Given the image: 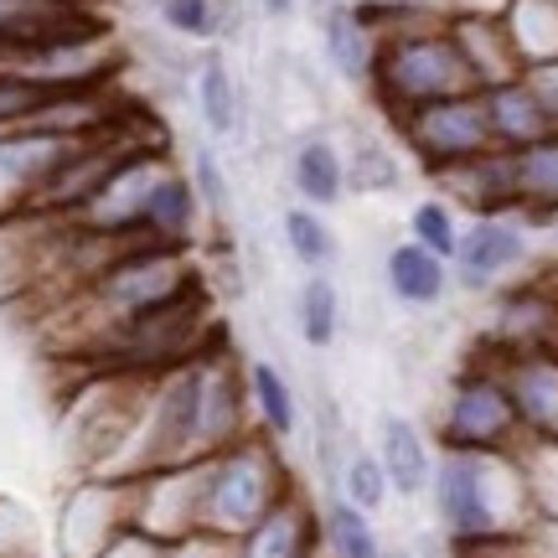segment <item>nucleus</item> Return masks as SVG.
<instances>
[{
  "instance_id": "obj_1",
  "label": "nucleus",
  "mask_w": 558,
  "mask_h": 558,
  "mask_svg": "<svg viewBox=\"0 0 558 558\" xmlns=\"http://www.w3.org/2000/svg\"><path fill=\"white\" fill-rule=\"evenodd\" d=\"M429 512L435 533L445 543H476L522 527H554L527 497L512 450L507 456H465V450H439L435 476H429Z\"/></svg>"
},
{
  "instance_id": "obj_2",
  "label": "nucleus",
  "mask_w": 558,
  "mask_h": 558,
  "mask_svg": "<svg viewBox=\"0 0 558 558\" xmlns=\"http://www.w3.org/2000/svg\"><path fill=\"white\" fill-rule=\"evenodd\" d=\"M218 337V316H213V290L197 284L192 295L124 316L114 326H99L94 337H83V352L99 357V373H145L156 378L177 362L197 357L207 341Z\"/></svg>"
},
{
  "instance_id": "obj_3",
  "label": "nucleus",
  "mask_w": 558,
  "mask_h": 558,
  "mask_svg": "<svg viewBox=\"0 0 558 558\" xmlns=\"http://www.w3.org/2000/svg\"><path fill=\"white\" fill-rule=\"evenodd\" d=\"M300 481L284 460V445L248 429L228 450L202 460V527L222 533V538H243Z\"/></svg>"
},
{
  "instance_id": "obj_4",
  "label": "nucleus",
  "mask_w": 558,
  "mask_h": 558,
  "mask_svg": "<svg viewBox=\"0 0 558 558\" xmlns=\"http://www.w3.org/2000/svg\"><path fill=\"white\" fill-rule=\"evenodd\" d=\"M197 284H207L197 248H171V243H150V239L130 243L88 284H78L83 337H94L99 326H114L124 316L171 305V300L192 295Z\"/></svg>"
},
{
  "instance_id": "obj_5",
  "label": "nucleus",
  "mask_w": 558,
  "mask_h": 558,
  "mask_svg": "<svg viewBox=\"0 0 558 558\" xmlns=\"http://www.w3.org/2000/svg\"><path fill=\"white\" fill-rule=\"evenodd\" d=\"M476 83L460 62V47L450 37V21L435 26H409V32H388L378 41V62L367 78V99L383 109V120L393 124L414 114L424 104L450 99V94H471Z\"/></svg>"
},
{
  "instance_id": "obj_6",
  "label": "nucleus",
  "mask_w": 558,
  "mask_h": 558,
  "mask_svg": "<svg viewBox=\"0 0 558 558\" xmlns=\"http://www.w3.org/2000/svg\"><path fill=\"white\" fill-rule=\"evenodd\" d=\"M429 439H435V450H465V456H507L522 439L512 399L501 388L497 367L481 352H471L445 378V393L429 418Z\"/></svg>"
},
{
  "instance_id": "obj_7",
  "label": "nucleus",
  "mask_w": 558,
  "mask_h": 558,
  "mask_svg": "<svg viewBox=\"0 0 558 558\" xmlns=\"http://www.w3.org/2000/svg\"><path fill=\"white\" fill-rule=\"evenodd\" d=\"M393 135H399V145L414 156V166L424 177L497 145L481 88L450 94V99H435V104H424V109H414V114H403V120H393Z\"/></svg>"
},
{
  "instance_id": "obj_8",
  "label": "nucleus",
  "mask_w": 558,
  "mask_h": 558,
  "mask_svg": "<svg viewBox=\"0 0 558 558\" xmlns=\"http://www.w3.org/2000/svg\"><path fill=\"white\" fill-rule=\"evenodd\" d=\"M527 259H533V222L522 213L465 218L456 254H450V279L460 295H497Z\"/></svg>"
},
{
  "instance_id": "obj_9",
  "label": "nucleus",
  "mask_w": 558,
  "mask_h": 558,
  "mask_svg": "<svg viewBox=\"0 0 558 558\" xmlns=\"http://www.w3.org/2000/svg\"><path fill=\"white\" fill-rule=\"evenodd\" d=\"M130 481L114 476H78L62 497L52 522V554L58 558H99L109 543L130 527Z\"/></svg>"
},
{
  "instance_id": "obj_10",
  "label": "nucleus",
  "mask_w": 558,
  "mask_h": 558,
  "mask_svg": "<svg viewBox=\"0 0 558 558\" xmlns=\"http://www.w3.org/2000/svg\"><path fill=\"white\" fill-rule=\"evenodd\" d=\"M166 166H171V150H166V145H135V150L109 171V181H104L99 192L83 202L68 222L83 228V233H104V239H140L145 197H150V186L160 181Z\"/></svg>"
},
{
  "instance_id": "obj_11",
  "label": "nucleus",
  "mask_w": 558,
  "mask_h": 558,
  "mask_svg": "<svg viewBox=\"0 0 558 558\" xmlns=\"http://www.w3.org/2000/svg\"><path fill=\"white\" fill-rule=\"evenodd\" d=\"M558 331V279L533 275V279H507L492 295V316L481 326L486 352H522V347H548Z\"/></svg>"
},
{
  "instance_id": "obj_12",
  "label": "nucleus",
  "mask_w": 558,
  "mask_h": 558,
  "mask_svg": "<svg viewBox=\"0 0 558 558\" xmlns=\"http://www.w3.org/2000/svg\"><path fill=\"white\" fill-rule=\"evenodd\" d=\"M130 527L150 533L160 543H177L202 527V460L192 465H166L150 476L130 481Z\"/></svg>"
},
{
  "instance_id": "obj_13",
  "label": "nucleus",
  "mask_w": 558,
  "mask_h": 558,
  "mask_svg": "<svg viewBox=\"0 0 558 558\" xmlns=\"http://www.w3.org/2000/svg\"><path fill=\"white\" fill-rule=\"evenodd\" d=\"M476 352L497 367L522 435L558 439V357L554 352L548 347H522V352H486V347H476Z\"/></svg>"
},
{
  "instance_id": "obj_14",
  "label": "nucleus",
  "mask_w": 558,
  "mask_h": 558,
  "mask_svg": "<svg viewBox=\"0 0 558 558\" xmlns=\"http://www.w3.org/2000/svg\"><path fill=\"white\" fill-rule=\"evenodd\" d=\"M429 186L456 207L460 218H501V213H518V166L512 150H481L471 160H456L445 171H429Z\"/></svg>"
},
{
  "instance_id": "obj_15",
  "label": "nucleus",
  "mask_w": 558,
  "mask_h": 558,
  "mask_svg": "<svg viewBox=\"0 0 558 558\" xmlns=\"http://www.w3.org/2000/svg\"><path fill=\"white\" fill-rule=\"evenodd\" d=\"M186 94H192V109H197L207 140L233 145V140L248 135V88H243V78L233 73V62H228L222 47H202L197 52Z\"/></svg>"
},
{
  "instance_id": "obj_16",
  "label": "nucleus",
  "mask_w": 558,
  "mask_h": 558,
  "mask_svg": "<svg viewBox=\"0 0 558 558\" xmlns=\"http://www.w3.org/2000/svg\"><path fill=\"white\" fill-rule=\"evenodd\" d=\"M316 41H320V62L326 73L347 88H362L367 94V78H373V62H378V26L367 21V11H357L352 0H337L316 16Z\"/></svg>"
},
{
  "instance_id": "obj_17",
  "label": "nucleus",
  "mask_w": 558,
  "mask_h": 558,
  "mask_svg": "<svg viewBox=\"0 0 558 558\" xmlns=\"http://www.w3.org/2000/svg\"><path fill=\"white\" fill-rule=\"evenodd\" d=\"M239 558H326L316 497L305 486H295L275 512H264L239 538Z\"/></svg>"
},
{
  "instance_id": "obj_18",
  "label": "nucleus",
  "mask_w": 558,
  "mask_h": 558,
  "mask_svg": "<svg viewBox=\"0 0 558 558\" xmlns=\"http://www.w3.org/2000/svg\"><path fill=\"white\" fill-rule=\"evenodd\" d=\"M284 177H290L295 202L331 213L347 202V150L337 145L331 130H300L290 140V156H284Z\"/></svg>"
},
{
  "instance_id": "obj_19",
  "label": "nucleus",
  "mask_w": 558,
  "mask_h": 558,
  "mask_svg": "<svg viewBox=\"0 0 558 558\" xmlns=\"http://www.w3.org/2000/svg\"><path fill=\"white\" fill-rule=\"evenodd\" d=\"M383 290L393 305L403 311H439L445 300L456 295V279H450V264L429 254V248H418L414 239H399L383 248Z\"/></svg>"
},
{
  "instance_id": "obj_20",
  "label": "nucleus",
  "mask_w": 558,
  "mask_h": 558,
  "mask_svg": "<svg viewBox=\"0 0 558 558\" xmlns=\"http://www.w3.org/2000/svg\"><path fill=\"white\" fill-rule=\"evenodd\" d=\"M373 450H378L383 471H388V486H393L399 501H418L429 492L439 450H435V439H429V429H418L409 414H383Z\"/></svg>"
},
{
  "instance_id": "obj_21",
  "label": "nucleus",
  "mask_w": 558,
  "mask_h": 558,
  "mask_svg": "<svg viewBox=\"0 0 558 558\" xmlns=\"http://www.w3.org/2000/svg\"><path fill=\"white\" fill-rule=\"evenodd\" d=\"M202 228H207V213H202L192 181L181 171L177 160L160 171V181L150 186L145 197V213H140V239L150 243H171V248H197Z\"/></svg>"
},
{
  "instance_id": "obj_22",
  "label": "nucleus",
  "mask_w": 558,
  "mask_h": 558,
  "mask_svg": "<svg viewBox=\"0 0 558 558\" xmlns=\"http://www.w3.org/2000/svg\"><path fill=\"white\" fill-rule=\"evenodd\" d=\"M450 37H456L460 62H465L476 88H497V83L522 78V58L512 37H507L501 16H450Z\"/></svg>"
},
{
  "instance_id": "obj_23",
  "label": "nucleus",
  "mask_w": 558,
  "mask_h": 558,
  "mask_svg": "<svg viewBox=\"0 0 558 558\" xmlns=\"http://www.w3.org/2000/svg\"><path fill=\"white\" fill-rule=\"evenodd\" d=\"M243 383H248V414H254V429L269 439H295L300 429V393L290 373L279 367L275 357H243Z\"/></svg>"
},
{
  "instance_id": "obj_24",
  "label": "nucleus",
  "mask_w": 558,
  "mask_h": 558,
  "mask_svg": "<svg viewBox=\"0 0 558 558\" xmlns=\"http://www.w3.org/2000/svg\"><path fill=\"white\" fill-rule=\"evenodd\" d=\"M150 11L160 32L186 47H222L243 32V0H156Z\"/></svg>"
},
{
  "instance_id": "obj_25",
  "label": "nucleus",
  "mask_w": 558,
  "mask_h": 558,
  "mask_svg": "<svg viewBox=\"0 0 558 558\" xmlns=\"http://www.w3.org/2000/svg\"><path fill=\"white\" fill-rule=\"evenodd\" d=\"M481 99H486L492 140H497L501 150H522V145H533V140L554 135V120H548V109H543V99L533 94V83L527 78L481 88Z\"/></svg>"
},
{
  "instance_id": "obj_26",
  "label": "nucleus",
  "mask_w": 558,
  "mask_h": 558,
  "mask_svg": "<svg viewBox=\"0 0 558 558\" xmlns=\"http://www.w3.org/2000/svg\"><path fill=\"white\" fill-rule=\"evenodd\" d=\"M279 243H284V254L305 275H331L341 259V239H337V228H331V218L316 213V207H305V202H290L279 213Z\"/></svg>"
},
{
  "instance_id": "obj_27",
  "label": "nucleus",
  "mask_w": 558,
  "mask_h": 558,
  "mask_svg": "<svg viewBox=\"0 0 558 558\" xmlns=\"http://www.w3.org/2000/svg\"><path fill=\"white\" fill-rule=\"evenodd\" d=\"M518 166V213L527 222H554L558 218V130L512 150Z\"/></svg>"
},
{
  "instance_id": "obj_28",
  "label": "nucleus",
  "mask_w": 558,
  "mask_h": 558,
  "mask_svg": "<svg viewBox=\"0 0 558 558\" xmlns=\"http://www.w3.org/2000/svg\"><path fill=\"white\" fill-rule=\"evenodd\" d=\"M316 507H320V543H326V558H383L388 543L378 538L373 512L352 507L341 492H326Z\"/></svg>"
},
{
  "instance_id": "obj_29",
  "label": "nucleus",
  "mask_w": 558,
  "mask_h": 558,
  "mask_svg": "<svg viewBox=\"0 0 558 558\" xmlns=\"http://www.w3.org/2000/svg\"><path fill=\"white\" fill-rule=\"evenodd\" d=\"M290 316H295V337L311 347V352H331L341 337V290L331 275H305L295 290V305H290Z\"/></svg>"
},
{
  "instance_id": "obj_30",
  "label": "nucleus",
  "mask_w": 558,
  "mask_h": 558,
  "mask_svg": "<svg viewBox=\"0 0 558 558\" xmlns=\"http://www.w3.org/2000/svg\"><path fill=\"white\" fill-rule=\"evenodd\" d=\"M501 21H507V37L522 58V73L558 62V0H512Z\"/></svg>"
},
{
  "instance_id": "obj_31",
  "label": "nucleus",
  "mask_w": 558,
  "mask_h": 558,
  "mask_svg": "<svg viewBox=\"0 0 558 558\" xmlns=\"http://www.w3.org/2000/svg\"><path fill=\"white\" fill-rule=\"evenodd\" d=\"M181 171L192 181L207 222H213V228H228V218H233V171H228V160H222L218 140H197V145L186 150V160H181Z\"/></svg>"
},
{
  "instance_id": "obj_32",
  "label": "nucleus",
  "mask_w": 558,
  "mask_h": 558,
  "mask_svg": "<svg viewBox=\"0 0 558 558\" xmlns=\"http://www.w3.org/2000/svg\"><path fill=\"white\" fill-rule=\"evenodd\" d=\"M399 181H403V166L388 150V140H378V135L352 140V150H347V192L383 197V192H399Z\"/></svg>"
},
{
  "instance_id": "obj_33",
  "label": "nucleus",
  "mask_w": 558,
  "mask_h": 558,
  "mask_svg": "<svg viewBox=\"0 0 558 558\" xmlns=\"http://www.w3.org/2000/svg\"><path fill=\"white\" fill-rule=\"evenodd\" d=\"M331 492H341L352 507H362V512H373V518H378L383 507H388V497H393V486H388V471H383L378 450H362V445H352V450H347V460H341L337 486H331Z\"/></svg>"
},
{
  "instance_id": "obj_34",
  "label": "nucleus",
  "mask_w": 558,
  "mask_h": 558,
  "mask_svg": "<svg viewBox=\"0 0 558 558\" xmlns=\"http://www.w3.org/2000/svg\"><path fill=\"white\" fill-rule=\"evenodd\" d=\"M460 228H465V218H460L439 192H429V197H418L414 207H409L403 239H414L418 248H429V254H439V259L450 264V254H456V243H460Z\"/></svg>"
},
{
  "instance_id": "obj_35",
  "label": "nucleus",
  "mask_w": 558,
  "mask_h": 558,
  "mask_svg": "<svg viewBox=\"0 0 558 558\" xmlns=\"http://www.w3.org/2000/svg\"><path fill=\"white\" fill-rule=\"evenodd\" d=\"M450 558H558L554 527H522V533H497L476 543H450Z\"/></svg>"
},
{
  "instance_id": "obj_36",
  "label": "nucleus",
  "mask_w": 558,
  "mask_h": 558,
  "mask_svg": "<svg viewBox=\"0 0 558 558\" xmlns=\"http://www.w3.org/2000/svg\"><path fill=\"white\" fill-rule=\"evenodd\" d=\"M0 558H41L37 554V527L32 518L11 507V501H0Z\"/></svg>"
},
{
  "instance_id": "obj_37",
  "label": "nucleus",
  "mask_w": 558,
  "mask_h": 558,
  "mask_svg": "<svg viewBox=\"0 0 558 558\" xmlns=\"http://www.w3.org/2000/svg\"><path fill=\"white\" fill-rule=\"evenodd\" d=\"M171 558H239V538H222V533H186V538L171 543Z\"/></svg>"
},
{
  "instance_id": "obj_38",
  "label": "nucleus",
  "mask_w": 558,
  "mask_h": 558,
  "mask_svg": "<svg viewBox=\"0 0 558 558\" xmlns=\"http://www.w3.org/2000/svg\"><path fill=\"white\" fill-rule=\"evenodd\" d=\"M99 558H171V543L150 538V533H140V527H124Z\"/></svg>"
},
{
  "instance_id": "obj_39",
  "label": "nucleus",
  "mask_w": 558,
  "mask_h": 558,
  "mask_svg": "<svg viewBox=\"0 0 558 558\" xmlns=\"http://www.w3.org/2000/svg\"><path fill=\"white\" fill-rule=\"evenodd\" d=\"M522 78L533 83V94L543 99V109H548V120H554L558 130V62H543V68H527Z\"/></svg>"
},
{
  "instance_id": "obj_40",
  "label": "nucleus",
  "mask_w": 558,
  "mask_h": 558,
  "mask_svg": "<svg viewBox=\"0 0 558 558\" xmlns=\"http://www.w3.org/2000/svg\"><path fill=\"white\" fill-rule=\"evenodd\" d=\"M450 16H501L512 0H445Z\"/></svg>"
},
{
  "instance_id": "obj_41",
  "label": "nucleus",
  "mask_w": 558,
  "mask_h": 558,
  "mask_svg": "<svg viewBox=\"0 0 558 558\" xmlns=\"http://www.w3.org/2000/svg\"><path fill=\"white\" fill-rule=\"evenodd\" d=\"M248 5H254L264 21H290V16H300V0H248Z\"/></svg>"
},
{
  "instance_id": "obj_42",
  "label": "nucleus",
  "mask_w": 558,
  "mask_h": 558,
  "mask_svg": "<svg viewBox=\"0 0 558 558\" xmlns=\"http://www.w3.org/2000/svg\"><path fill=\"white\" fill-rule=\"evenodd\" d=\"M326 5H337V0H300V11H311V21H316Z\"/></svg>"
},
{
  "instance_id": "obj_43",
  "label": "nucleus",
  "mask_w": 558,
  "mask_h": 558,
  "mask_svg": "<svg viewBox=\"0 0 558 558\" xmlns=\"http://www.w3.org/2000/svg\"><path fill=\"white\" fill-rule=\"evenodd\" d=\"M383 558H418L414 548H383Z\"/></svg>"
},
{
  "instance_id": "obj_44",
  "label": "nucleus",
  "mask_w": 558,
  "mask_h": 558,
  "mask_svg": "<svg viewBox=\"0 0 558 558\" xmlns=\"http://www.w3.org/2000/svg\"><path fill=\"white\" fill-rule=\"evenodd\" d=\"M548 352H554V357H558V331H554V341H548Z\"/></svg>"
}]
</instances>
